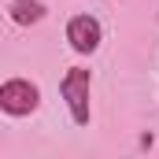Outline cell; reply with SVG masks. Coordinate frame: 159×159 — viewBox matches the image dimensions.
<instances>
[{
    "label": "cell",
    "mask_w": 159,
    "mask_h": 159,
    "mask_svg": "<svg viewBox=\"0 0 159 159\" xmlns=\"http://www.w3.org/2000/svg\"><path fill=\"white\" fill-rule=\"evenodd\" d=\"M89 89H93V70H89V67H70V70L59 78V96H63V104H67L74 126H89V119H93Z\"/></svg>",
    "instance_id": "6da1fadb"
},
{
    "label": "cell",
    "mask_w": 159,
    "mask_h": 159,
    "mask_svg": "<svg viewBox=\"0 0 159 159\" xmlns=\"http://www.w3.org/2000/svg\"><path fill=\"white\" fill-rule=\"evenodd\" d=\"M41 107V89L30 78H7L0 85V111L11 119H26Z\"/></svg>",
    "instance_id": "7a4b0ae2"
},
{
    "label": "cell",
    "mask_w": 159,
    "mask_h": 159,
    "mask_svg": "<svg viewBox=\"0 0 159 159\" xmlns=\"http://www.w3.org/2000/svg\"><path fill=\"white\" fill-rule=\"evenodd\" d=\"M100 41H104L100 19H93V15H74V19L67 22V44H70L78 56H93V52L100 48Z\"/></svg>",
    "instance_id": "3957f363"
},
{
    "label": "cell",
    "mask_w": 159,
    "mask_h": 159,
    "mask_svg": "<svg viewBox=\"0 0 159 159\" xmlns=\"http://www.w3.org/2000/svg\"><path fill=\"white\" fill-rule=\"evenodd\" d=\"M7 15H11V22H19V26H34V22H41V19L48 15V7H44L41 0H11V4H7Z\"/></svg>",
    "instance_id": "277c9868"
}]
</instances>
